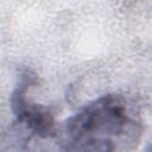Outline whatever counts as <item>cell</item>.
Here are the masks:
<instances>
[{"instance_id": "cell-1", "label": "cell", "mask_w": 152, "mask_h": 152, "mask_svg": "<svg viewBox=\"0 0 152 152\" xmlns=\"http://www.w3.org/2000/svg\"><path fill=\"white\" fill-rule=\"evenodd\" d=\"M126 113L124 101L116 96H106L86 107L66 125V131L77 150H114V142L124 135L133 141L134 129Z\"/></svg>"}]
</instances>
